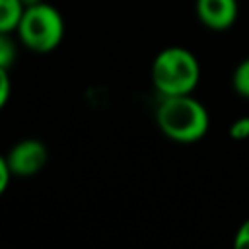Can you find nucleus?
<instances>
[{
  "label": "nucleus",
  "mask_w": 249,
  "mask_h": 249,
  "mask_svg": "<svg viewBox=\"0 0 249 249\" xmlns=\"http://www.w3.org/2000/svg\"><path fill=\"white\" fill-rule=\"evenodd\" d=\"M156 124L173 142L193 144L206 136L210 117L206 107L191 93L160 97L156 107Z\"/></svg>",
  "instance_id": "1"
},
{
  "label": "nucleus",
  "mask_w": 249,
  "mask_h": 249,
  "mask_svg": "<svg viewBox=\"0 0 249 249\" xmlns=\"http://www.w3.org/2000/svg\"><path fill=\"white\" fill-rule=\"evenodd\" d=\"M152 84L160 97L193 93L200 80V64L185 47H165L152 62Z\"/></svg>",
  "instance_id": "2"
},
{
  "label": "nucleus",
  "mask_w": 249,
  "mask_h": 249,
  "mask_svg": "<svg viewBox=\"0 0 249 249\" xmlns=\"http://www.w3.org/2000/svg\"><path fill=\"white\" fill-rule=\"evenodd\" d=\"M16 35L25 49L41 54L51 53L64 39L62 14L47 2L25 6L23 16L18 23Z\"/></svg>",
  "instance_id": "3"
},
{
  "label": "nucleus",
  "mask_w": 249,
  "mask_h": 249,
  "mask_svg": "<svg viewBox=\"0 0 249 249\" xmlns=\"http://www.w3.org/2000/svg\"><path fill=\"white\" fill-rule=\"evenodd\" d=\"M10 171L14 177H33L49 161V148L39 138H23L6 154Z\"/></svg>",
  "instance_id": "4"
},
{
  "label": "nucleus",
  "mask_w": 249,
  "mask_h": 249,
  "mask_svg": "<svg viewBox=\"0 0 249 249\" xmlns=\"http://www.w3.org/2000/svg\"><path fill=\"white\" fill-rule=\"evenodd\" d=\"M198 21L214 31H224L237 18V0H195Z\"/></svg>",
  "instance_id": "5"
},
{
  "label": "nucleus",
  "mask_w": 249,
  "mask_h": 249,
  "mask_svg": "<svg viewBox=\"0 0 249 249\" xmlns=\"http://www.w3.org/2000/svg\"><path fill=\"white\" fill-rule=\"evenodd\" d=\"M23 10L25 6L21 0H0V31L14 33L23 16Z\"/></svg>",
  "instance_id": "6"
},
{
  "label": "nucleus",
  "mask_w": 249,
  "mask_h": 249,
  "mask_svg": "<svg viewBox=\"0 0 249 249\" xmlns=\"http://www.w3.org/2000/svg\"><path fill=\"white\" fill-rule=\"evenodd\" d=\"M231 86L237 95L249 99V58H243L235 66L233 76H231Z\"/></svg>",
  "instance_id": "7"
},
{
  "label": "nucleus",
  "mask_w": 249,
  "mask_h": 249,
  "mask_svg": "<svg viewBox=\"0 0 249 249\" xmlns=\"http://www.w3.org/2000/svg\"><path fill=\"white\" fill-rule=\"evenodd\" d=\"M18 56V49H16V41L12 39V33L0 31V68H12V64L16 62Z\"/></svg>",
  "instance_id": "8"
},
{
  "label": "nucleus",
  "mask_w": 249,
  "mask_h": 249,
  "mask_svg": "<svg viewBox=\"0 0 249 249\" xmlns=\"http://www.w3.org/2000/svg\"><path fill=\"white\" fill-rule=\"evenodd\" d=\"M230 136L233 140H247L249 138V117H237L231 124H230Z\"/></svg>",
  "instance_id": "9"
},
{
  "label": "nucleus",
  "mask_w": 249,
  "mask_h": 249,
  "mask_svg": "<svg viewBox=\"0 0 249 249\" xmlns=\"http://www.w3.org/2000/svg\"><path fill=\"white\" fill-rule=\"evenodd\" d=\"M10 91H12V82H10V70L8 68H0V111L4 109V105L10 99Z\"/></svg>",
  "instance_id": "10"
},
{
  "label": "nucleus",
  "mask_w": 249,
  "mask_h": 249,
  "mask_svg": "<svg viewBox=\"0 0 249 249\" xmlns=\"http://www.w3.org/2000/svg\"><path fill=\"white\" fill-rule=\"evenodd\" d=\"M233 245L237 249H249V218L237 228L235 237H233Z\"/></svg>",
  "instance_id": "11"
},
{
  "label": "nucleus",
  "mask_w": 249,
  "mask_h": 249,
  "mask_svg": "<svg viewBox=\"0 0 249 249\" xmlns=\"http://www.w3.org/2000/svg\"><path fill=\"white\" fill-rule=\"evenodd\" d=\"M12 177H14V175H12V171H10V165H8L6 156H0V196L6 193V189H8Z\"/></svg>",
  "instance_id": "12"
},
{
  "label": "nucleus",
  "mask_w": 249,
  "mask_h": 249,
  "mask_svg": "<svg viewBox=\"0 0 249 249\" xmlns=\"http://www.w3.org/2000/svg\"><path fill=\"white\" fill-rule=\"evenodd\" d=\"M23 6H33V4H39V2H45V0H21Z\"/></svg>",
  "instance_id": "13"
}]
</instances>
